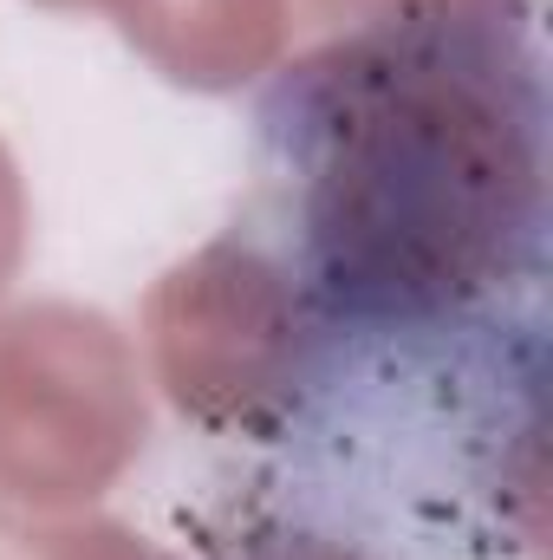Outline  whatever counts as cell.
I'll return each mask as SVG.
<instances>
[{
  "label": "cell",
  "mask_w": 553,
  "mask_h": 560,
  "mask_svg": "<svg viewBox=\"0 0 553 560\" xmlns=\"http://www.w3.org/2000/svg\"><path fill=\"white\" fill-rule=\"evenodd\" d=\"M242 261L274 300L268 482L358 560L541 535L553 66L541 0H391L255 98Z\"/></svg>",
  "instance_id": "6da1fadb"
}]
</instances>
